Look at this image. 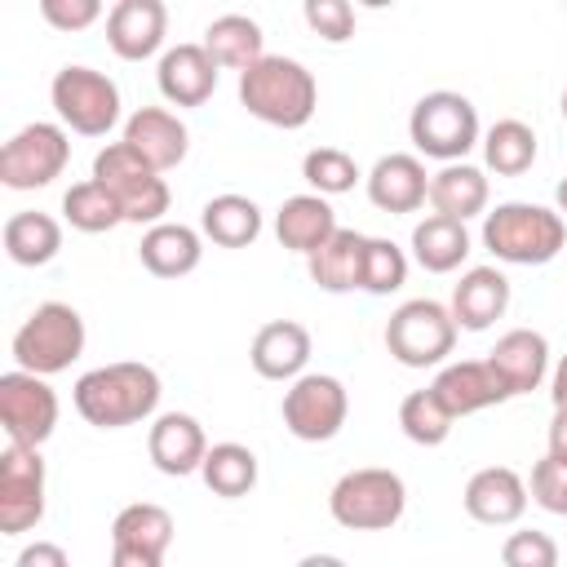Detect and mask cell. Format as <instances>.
Segmentation results:
<instances>
[{
	"instance_id": "1",
	"label": "cell",
	"mask_w": 567,
	"mask_h": 567,
	"mask_svg": "<svg viewBox=\"0 0 567 567\" xmlns=\"http://www.w3.org/2000/svg\"><path fill=\"white\" fill-rule=\"evenodd\" d=\"M159 394H164L159 372L151 363H137V359L89 368L71 390L75 412L97 430H124V425L155 416Z\"/></svg>"
},
{
	"instance_id": "2",
	"label": "cell",
	"mask_w": 567,
	"mask_h": 567,
	"mask_svg": "<svg viewBox=\"0 0 567 567\" xmlns=\"http://www.w3.org/2000/svg\"><path fill=\"white\" fill-rule=\"evenodd\" d=\"M239 106L270 128H306L319 106V84L297 58L266 53L239 75Z\"/></svg>"
},
{
	"instance_id": "3",
	"label": "cell",
	"mask_w": 567,
	"mask_h": 567,
	"mask_svg": "<svg viewBox=\"0 0 567 567\" xmlns=\"http://www.w3.org/2000/svg\"><path fill=\"white\" fill-rule=\"evenodd\" d=\"M563 244L567 221L558 217V208L505 199L492 213H483V248L505 266H545L563 252Z\"/></svg>"
},
{
	"instance_id": "4",
	"label": "cell",
	"mask_w": 567,
	"mask_h": 567,
	"mask_svg": "<svg viewBox=\"0 0 567 567\" xmlns=\"http://www.w3.org/2000/svg\"><path fill=\"white\" fill-rule=\"evenodd\" d=\"M13 363L35 377H58L84 354V319L66 301H40L9 341Z\"/></svg>"
},
{
	"instance_id": "5",
	"label": "cell",
	"mask_w": 567,
	"mask_h": 567,
	"mask_svg": "<svg viewBox=\"0 0 567 567\" xmlns=\"http://www.w3.org/2000/svg\"><path fill=\"white\" fill-rule=\"evenodd\" d=\"M93 182L115 195V204L124 208V221L146 226V230L159 226L164 213H168V204H173L168 182L128 142H106L93 155Z\"/></svg>"
},
{
	"instance_id": "6",
	"label": "cell",
	"mask_w": 567,
	"mask_h": 567,
	"mask_svg": "<svg viewBox=\"0 0 567 567\" xmlns=\"http://www.w3.org/2000/svg\"><path fill=\"white\" fill-rule=\"evenodd\" d=\"M408 137L421 155L430 159H443V164H461L478 142V111L465 93H452V89H434L425 93L412 115H408Z\"/></svg>"
},
{
	"instance_id": "7",
	"label": "cell",
	"mask_w": 567,
	"mask_h": 567,
	"mask_svg": "<svg viewBox=\"0 0 567 567\" xmlns=\"http://www.w3.org/2000/svg\"><path fill=\"white\" fill-rule=\"evenodd\" d=\"M328 509L350 532H385V527H394L403 518L408 487H403V478L394 470L363 465V470H350V474H341L332 483Z\"/></svg>"
},
{
	"instance_id": "8",
	"label": "cell",
	"mask_w": 567,
	"mask_h": 567,
	"mask_svg": "<svg viewBox=\"0 0 567 567\" xmlns=\"http://www.w3.org/2000/svg\"><path fill=\"white\" fill-rule=\"evenodd\" d=\"M49 102L58 111V124L80 137H106L120 124V84L93 66H62L49 84Z\"/></svg>"
},
{
	"instance_id": "9",
	"label": "cell",
	"mask_w": 567,
	"mask_h": 567,
	"mask_svg": "<svg viewBox=\"0 0 567 567\" xmlns=\"http://www.w3.org/2000/svg\"><path fill=\"white\" fill-rule=\"evenodd\" d=\"M456 319L443 301L412 297L403 301L385 323V350L403 368H439L456 350Z\"/></svg>"
},
{
	"instance_id": "10",
	"label": "cell",
	"mask_w": 567,
	"mask_h": 567,
	"mask_svg": "<svg viewBox=\"0 0 567 567\" xmlns=\"http://www.w3.org/2000/svg\"><path fill=\"white\" fill-rule=\"evenodd\" d=\"M71 164V137L53 120L22 124L4 146H0V182L9 190H40L53 177H62Z\"/></svg>"
},
{
	"instance_id": "11",
	"label": "cell",
	"mask_w": 567,
	"mask_h": 567,
	"mask_svg": "<svg viewBox=\"0 0 567 567\" xmlns=\"http://www.w3.org/2000/svg\"><path fill=\"white\" fill-rule=\"evenodd\" d=\"M284 425L301 443H328L341 434L350 416V394L337 377L328 372H306L284 390Z\"/></svg>"
},
{
	"instance_id": "12",
	"label": "cell",
	"mask_w": 567,
	"mask_h": 567,
	"mask_svg": "<svg viewBox=\"0 0 567 567\" xmlns=\"http://www.w3.org/2000/svg\"><path fill=\"white\" fill-rule=\"evenodd\" d=\"M44 518V456L27 443L0 452V532L22 536Z\"/></svg>"
},
{
	"instance_id": "13",
	"label": "cell",
	"mask_w": 567,
	"mask_h": 567,
	"mask_svg": "<svg viewBox=\"0 0 567 567\" xmlns=\"http://www.w3.org/2000/svg\"><path fill=\"white\" fill-rule=\"evenodd\" d=\"M0 425H4L9 443L40 447L58 430V394H53L49 377H35L22 368L4 372L0 377Z\"/></svg>"
},
{
	"instance_id": "14",
	"label": "cell",
	"mask_w": 567,
	"mask_h": 567,
	"mask_svg": "<svg viewBox=\"0 0 567 567\" xmlns=\"http://www.w3.org/2000/svg\"><path fill=\"white\" fill-rule=\"evenodd\" d=\"M168 35V9L164 0H115L106 13V44L124 62H146L159 53Z\"/></svg>"
},
{
	"instance_id": "15",
	"label": "cell",
	"mask_w": 567,
	"mask_h": 567,
	"mask_svg": "<svg viewBox=\"0 0 567 567\" xmlns=\"http://www.w3.org/2000/svg\"><path fill=\"white\" fill-rule=\"evenodd\" d=\"M527 501H532V492H527L523 474L509 470V465H487V470L470 474L465 496H461L465 514L474 523H483V527H509V523H518L527 514Z\"/></svg>"
},
{
	"instance_id": "16",
	"label": "cell",
	"mask_w": 567,
	"mask_h": 567,
	"mask_svg": "<svg viewBox=\"0 0 567 567\" xmlns=\"http://www.w3.org/2000/svg\"><path fill=\"white\" fill-rule=\"evenodd\" d=\"M120 142H128L155 173H168V168H177L182 159H186V151H190V128L173 115V111H164V106H137L128 120H124V137Z\"/></svg>"
},
{
	"instance_id": "17",
	"label": "cell",
	"mask_w": 567,
	"mask_h": 567,
	"mask_svg": "<svg viewBox=\"0 0 567 567\" xmlns=\"http://www.w3.org/2000/svg\"><path fill=\"white\" fill-rule=\"evenodd\" d=\"M368 199H372V208H381L390 217L416 213L430 199V173H425L421 155H408V151L381 155L368 173Z\"/></svg>"
},
{
	"instance_id": "18",
	"label": "cell",
	"mask_w": 567,
	"mask_h": 567,
	"mask_svg": "<svg viewBox=\"0 0 567 567\" xmlns=\"http://www.w3.org/2000/svg\"><path fill=\"white\" fill-rule=\"evenodd\" d=\"M217 62L208 58L204 44H173L159 53V66H155V84L164 93V102L173 106H204L217 89Z\"/></svg>"
},
{
	"instance_id": "19",
	"label": "cell",
	"mask_w": 567,
	"mask_h": 567,
	"mask_svg": "<svg viewBox=\"0 0 567 567\" xmlns=\"http://www.w3.org/2000/svg\"><path fill=\"white\" fill-rule=\"evenodd\" d=\"M487 368L496 372V381L505 385L509 399L540 390V381L549 372V341H545V332H536V328L505 332L496 341V350L487 354Z\"/></svg>"
},
{
	"instance_id": "20",
	"label": "cell",
	"mask_w": 567,
	"mask_h": 567,
	"mask_svg": "<svg viewBox=\"0 0 567 567\" xmlns=\"http://www.w3.org/2000/svg\"><path fill=\"white\" fill-rule=\"evenodd\" d=\"M146 452H151V461H155L159 474L186 478V474H195V470L204 465V456H208V434H204V425H199L190 412H164V416H155V425H151Z\"/></svg>"
},
{
	"instance_id": "21",
	"label": "cell",
	"mask_w": 567,
	"mask_h": 567,
	"mask_svg": "<svg viewBox=\"0 0 567 567\" xmlns=\"http://www.w3.org/2000/svg\"><path fill=\"white\" fill-rule=\"evenodd\" d=\"M252 372L266 377V381H297L306 377V363H310V332L306 323L297 319H270L257 328L252 337Z\"/></svg>"
},
{
	"instance_id": "22",
	"label": "cell",
	"mask_w": 567,
	"mask_h": 567,
	"mask_svg": "<svg viewBox=\"0 0 567 567\" xmlns=\"http://www.w3.org/2000/svg\"><path fill=\"white\" fill-rule=\"evenodd\" d=\"M430 390L439 394V403L452 412V416H470V412H483V408H496L505 403V385L496 381V372L487 368V359H461V363H443L439 377L430 381Z\"/></svg>"
},
{
	"instance_id": "23",
	"label": "cell",
	"mask_w": 567,
	"mask_h": 567,
	"mask_svg": "<svg viewBox=\"0 0 567 567\" xmlns=\"http://www.w3.org/2000/svg\"><path fill=\"white\" fill-rule=\"evenodd\" d=\"M447 310H452L456 328L483 332V328H492V323L509 310V279H505L496 266H470V270L456 279Z\"/></svg>"
},
{
	"instance_id": "24",
	"label": "cell",
	"mask_w": 567,
	"mask_h": 567,
	"mask_svg": "<svg viewBox=\"0 0 567 567\" xmlns=\"http://www.w3.org/2000/svg\"><path fill=\"white\" fill-rule=\"evenodd\" d=\"M341 226H337V213H332V204L323 199V195H288L284 204H279V213H275V235H279V244L288 248V252H301V257H310V252H319L332 235H337Z\"/></svg>"
},
{
	"instance_id": "25",
	"label": "cell",
	"mask_w": 567,
	"mask_h": 567,
	"mask_svg": "<svg viewBox=\"0 0 567 567\" xmlns=\"http://www.w3.org/2000/svg\"><path fill=\"white\" fill-rule=\"evenodd\" d=\"M137 257L155 279H182V275H190L199 266L204 239H199V230H190L182 221H159V226H151L142 235Z\"/></svg>"
},
{
	"instance_id": "26",
	"label": "cell",
	"mask_w": 567,
	"mask_h": 567,
	"mask_svg": "<svg viewBox=\"0 0 567 567\" xmlns=\"http://www.w3.org/2000/svg\"><path fill=\"white\" fill-rule=\"evenodd\" d=\"M487 173L474 168V164H443L439 173H430V208L439 217H452V221H470L487 208Z\"/></svg>"
},
{
	"instance_id": "27",
	"label": "cell",
	"mask_w": 567,
	"mask_h": 567,
	"mask_svg": "<svg viewBox=\"0 0 567 567\" xmlns=\"http://www.w3.org/2000/svg\"><path fill=\"white\" fill-rule=\"evenodd\" d=\"M363 248H368V235L341 226L319 252L306 257V270L323 292H354L363 288Z\"/></svg>"
},
{
	"instance_id": "28",
	"label": "cell",
	"mask_w": 567,
	"mask_h": 567,
	"mask_svg": "<svg viewBox=\"0 0 567 567\" xmlns=\"http://www.w3.org/2000/svg\"><path fill=\"white\" fill-rule=\"evenodd\" d=\"M204 49H208V58H213L217 66L244 75L248 66H257V62L266 58V35H261V27H257L248 13H221V18L208 22Z\"/></svg>"
},
{
	"instance_id": "29",
	"label": "cell",
	"mask_w": 567,
	"mask_h": 567,
	"mask_svg": "<svg viewBox=\"0 0 567 567\" xmlns=\"http://www.w3.org/2000/svg\"><path fill=\"white\" fill-rule=\"evenodd\" d=\"M199 235L213 239L217 248H248V244H257V235H261V208H257V199L235 195V190L213 195L204 204V213H199Z\"/></svg>"
},
{
	"instance_id": "30",
	"label": "cell",
	"mask_w": 567,
	"mask_h": 567,
	"mask_svg": "<svg viewBox=\"0 0 567 567\" xmlns=\"http://www.w3.org/2000/svg\"><path fill=\"white\" fill-rule=\"evenodd\" d=\"M412 257L430 275H452L470 257V230H465V221H452V217H439V213L421 217L412 226Z\"/></svg>"
},
{
	"instance_id": "31",
	"label": "cell",
	"mask_w": 567,
	"mask_h": 567,
	"mask_svg": "<svg viewBox=\"0 0 567 567\" xmlns=\"http://www.w3.org/2000/svg\"><path fill=\"white\" fill-rule=\"evenodd\" d=\"M4 252L18 266H49L62 252V221L49 213H13L4 221Z\"/></svg>"
},
{
	"instance_id": "32",
	"label": "cell",
	"mask_w": 567,
	"mask_h": 567,
	"mask_svg": "<svg viewBox=\"0 0 567 567\" xmlns=\"http://www.w3.org/2000/svg\"><path fill=\"white\" fill-rule=\"evenodd\" d=\"M199 478L213 496L239 501L257 487V452L244 447V443H213L204 465H199Z\"/></svg>"
},
{
	"instance_id": "33",
	"label": "cell",
	"mask_w": 567,
	"mask_h": 567,
	"mask_svg": "<svg viewBox=\"0 0 567 567\" xmlns=\"http://www.w3.org/2000/svg\"><path fill=\"white\" fill-rule=\"evenodd\" d=\"M111 545H133V549H146V554H168L173 545V514L155 501H133L115 514L111 523Z\"/></svg>"
},
{
	"instance_id": "34",
	"label": "cell",
	"mask_w": 567,
	"mask_h": 567,
	"mask_svg": "<svg viewBox=\"0 0 567 567\" xmlns=\"http://www.w3.org/2000/svg\"><path fill=\"white\" fill-rule=\"evenodd\" d=\"M483 164L496 173V177H523L532 164H536V133L532 124L523 120H496L487 133H483Z\"/></svg>"
},
{
	"instance_id": "35",
	"label": "cell",
	"mask_w": 567,
	"mask_h": 567,
	"mask_svg": "<svg viewBox=\"0 0 567 567\" xmlns=\"http://www.w3.org/2000/svg\"><path fill=\"white\" fill-rule=\"evenodd\" d=\"M62 217L71 230H84V235H102V230H115L124 221V208L115 204V195L106 186H97L93 177L89 182H75L66 195H62Z\"/></svg>"
},
{
	"instance_id": "36",
	"label": "cell",
	"mask_w": 567,
	"mask_h": 567,
	"mask_svg": "<svg viewBox=\"0 0 567 567\" xmlns=\"http://www.w3.org/2000/svg\"><path fill=\"white\" fill-rule=\"evenodd\" d=\"M452 421H456V416L439 403L434 390H412V394L399 403V425H403V434H408L412 443H421V447H439V443H447Z\"/></svg>"
},
{
	"instance_id": "37",
	"label": "cell",
	"mask_w": 567,
	"mask_h": 567,
	"mask_svg": "<svg viewBox=\"0 0 567 567\" xmlns=\"http://www.w3.org/2000/svg\"><path fill=\"white\" fill-rule=\"evenodd\" d=\"M301 177L310 182L315 195L328 199V195L354 190V182H359L363 173H359V164H354L350 151H341V146H315V151H306V159H301Z\"/></svg>"
},
{
	"instance_id": "38",
	"label": "cell",
	"mask_w": 567,
	"mask_h": 567,
	"mask_svg": "<svg viewBox=\"0 0 567 567\" xmlns=\"http://www.w3.org/2000/svg\"><path fill=\"white\" fill-rule=\"evenodd\" d=\"M403 284H408V252L394 239L368 235V248H363V292L390 297Z\"/></svg>"
},
{
	"instance_id": "39",
	"label": "cell",
	"mask_w": 567,
	"mask_h": 567,
	"mask_svg": "<svg viewBox=\"0 0 567 567\" xmlns=\"http://www.w3.org/2000/svg\"><path fill=\"white\" fill-rule=\"evenodd\" d=\"M501 563L505 567H558V540L536 527L509 532L501 545Z\"/></svg>"
},
{
	"instance_id": "40",
	"label": "cell",
	"mask_w": 567,
	"mask_h": 567,
	"mask_svg": "<svg viewBox=\"0 0 567 567\" xmlns=\"http://www.w3.org/2000/svg\"><path fill=\"white\" fill-rule=\"evenodd\" d=\"M301 18H306V27H310L319 40H328V44H346V40L354 35V9H350L346 0H306Z\"/></svg>"
},
{
	"instance_id": "41",
	"label": "cell",
	"mask_w": 567,
	"mask_h": 567,
	"mask_svg": "<svg viewBox=\"0 0 567 567\" xmlns=\"http://www.w3.org/2000/svg\"><path fill=\"white\" fill-rule=\"evenodd\" d=\"M532 501L540 505V509H549V514H563L567 509V470L558 465V461H549V456H540L536 461V470H532Z\"/></svg>"
},
{
	"instance_id": "42",
	"label": "cell",
	"mask_w": 567,
	"mask_h": 567,
	"mask_svg": "<svg viewBox=\"0 0 567 567\" xmlns=\"http://www.w3.org/2000/svg\"><path fill=\"white\" fill-rule=\"evenodd\" d=\"M40 18L58 31H84L102 18L97 0H40Z\"/></svg>"
},
{
	"instance_id": "43",
	"label": "cell",
	"mask_w": 567,
	"mask_h": 567,
	"mask_svg": "<svg viewBox=\"0 0 567 567\" xmlns=\"http://www.w3.org/2000/svg\"><path fill=\"white\" fill-rule=\"evenodd\" d=\"M13 567H71V558H66V549L58 540H31V545L18 549Z\"/></svg>"
},
{
	"instance_id": "44",
	"label": "cell",
	"mask_w": 567,
	"mask_h": 567,
	"mask_svg": "<svg viewBox=\"0 0 567 567\" xmlns=\"http://www.w3.org/2000/svg\"><path fill=\"white\" fill-rule=\"evenodd\" d=\"M549 461H558L567 470V408H554V421H549Z\"/></svg>"
},
{
	"instance_id": "45",
	"label": "cell",
	"mask_w": 567,
	"mask_h": 567,
	"mask_svg": "<svg viewBox=\"0 0 567 567\" xmlns=\"http://www.w3.org/2000/svg\"><path fill=\"white\" fill-rule=\"evenodd\" d=\"M111 567H164V558L133 545H111Z\"/></svg>"
},
{
	"instance_id": "46",
	"label": "cell",
	"mask_w": 567,
	"mask_h": 567,
	"mask_svg": "<svg viewBox=\"0 0 567 567\" xmlns=\"http://www.w3.org/2000/svg\"><path fill=\"white\" fill-rule=\"evenodd\" d=\"M549 394H554V408H567V354L554 363V377H549Z\"/></svg>"
},
{
	"instance_id": "47",
	"label": "cell",
	"mask_w": 567,
	"mask_h": 567,
	"mask_svg": "<svg viewBox=\"0 0 567 567\" xmlns=\"http://www.w3.org/2000/svg\"><path fill=\"white\" fill-rule=\"evenodd\" d=\"M297 567H346V558H337V554H306Z\"/></svg>"
},
{
	"instance_id": "48",
	"label": "cell",
	"mask_w": 567,
	"mask_h": 567,
	"mask_svg": "<svg viewBox=\"0 0 567 567\" xmlns=\"http://www.w3.org/2000/svg\"><path fill=\"white\" fill-rule=\"evenodd\" d=\"M554 199H558V217L567 221V177L558 182V190H554Z\"/></svg>"
},
{
	"instance_id": "49",
	"label": "cell",
	"mask_w": 567,
	"mask_h": 567,
	"mask_svg": "<svg viewBox=\"0 0 567 567\" xmlns=\"http://www.w3.org/2000/svg\"><path fill=\"white\" fill-rule=\"evenodd\" d=\"M563 120H567V89H563Z\"/></svg>"
},
{
	"instance_id": "50",
	"label": "cell",
	"mask_w": 567,
	"mask_h": 567,
	"mask_svg": "<svg viewBox=\"0 0 567 567\" xmlns=\"http://www.w3.org/2000/svg\"><path fill=\"white\" fill-rule=\"evenodd\" d=\"M563 518H567V509H563Z\"/></svg>"
}]
</instances>
